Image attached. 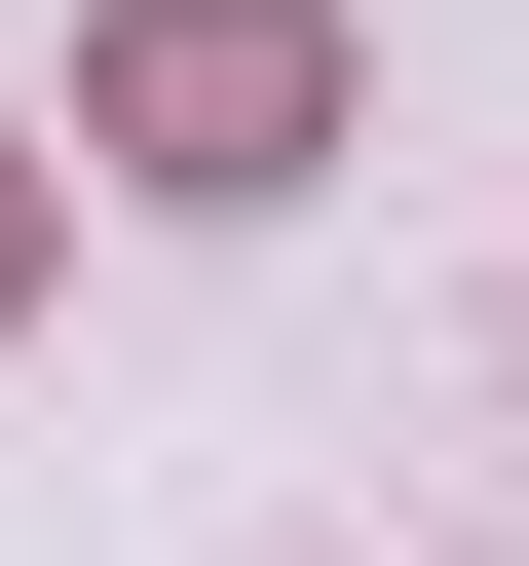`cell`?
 <instances>
[{
  "label": "cell",
  "instance_id": "cell-1",
  "mask_svg": "<svg viewBox=\"0 0 529 566\" xmlns=\"http://www.w3.org/2000/svg\"><path fill=\"white\" fill-rule=\"evenodd\" d=\"M303 114H341L303 0H152V39H114V151H152V189H303Z\"/></svg>",
  "mask_w": 529,
  "mask_h": 566
}]
</instances>
